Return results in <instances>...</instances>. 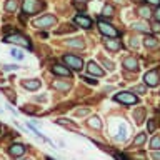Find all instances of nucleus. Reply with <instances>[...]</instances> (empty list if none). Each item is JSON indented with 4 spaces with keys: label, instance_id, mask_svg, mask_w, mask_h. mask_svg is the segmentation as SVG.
I'll return each mask as SVG.
<instances>
[{
    "label": "nucleus",
    "instance_id": "40",
    "mask_svg": "<svg viewBox=\"0 0 160 160\" xmlns=\"http://www.w3.org/2000/svg\"><path fill=\"white\" fill-rule=\"evenodd\" d=\"M7 108L10 110V112H12L13 115H17V112H15V110H13V107H10V105H7Z\"/></svg>",
    "mask_w": 160,
    "mask_h": 160
},
{
    "label": "nucleus",
    "instance_id": "43",
    "mask_svg": "<svg viewBox=\"0 0 160 160\" xmlns=\"http://www.w3.org/2000/svg\"><path fill=\"white\" fill-rule=\"evenodd\" d=\"M20 160H32V158H20Z\"/></svg>",
    "mask_w": 160,
    "mask_h": 160
},
{
    "label": "nucleus",
    "instance_id": "44",
    "mask_svg": "<svg viewBox=\"0 0 160 160\" xmlns=\"http://www.w3.org/2000/svg\"><path fill=\"white\" fill-rule=\"evenodd\" d=\"M47 160H53V158H50V157H47Z\"/></svg>",
    "mask_w": 160,
    "mask_h": 160
},
{
    "label": "nucleus",
    "instance_id": "19",
    "mask_svg": "<svg viewBox=\"0 0 160 160\" xmlns=\"http://www.w3.org/2000/svg\"><path fill=\"white\" fill-rule=\"evenodd\" d=\"M145 142H147V133H145V132L138 133L137 137L133 138V145H135V147H142V145H143Z\"/></svg>",
    "mask_w": 160,
    "mask_h": 160
},
{
    "label": "nucleus",
    "instance_id": "10",
    "mask_svg": "<svg viewBox=\"0 0 160 160\" xmlns=\"http://www.w3.org/2000/svg\"><path fill=\"white\" fill-rule=\"evenodd\" d=\"M87 70H88V73H92V75H95V77H102V75L105 73L102 68L98 67L95 62H88L87 63Z\"/></svg>",
    "mask_w": 160,
    "mask_h": 160
},
{
    "label": "nucleus",
    "instance_id": "30",
    "mask_svg": "<svg viewBox=\"0 0 160 160\" xmlns=\"http://www.w3.org/2000/svg\"><path fill=\"white\" fill-rule=\"evenodd\" d=\"M2 68L8 72V70H17V68H20V67H18V65H12V63H5V65H2Z\"/></svg>",
    "mask_w": 160,
    "mask_h": 160
},
{
    "label": "nucleus",
    "instance_id": "45",
    "mask_svg": "<svg viewBox=\"0 0 160 160\" xmlns=\"http://www.w3.org/2000/svg\"><path fill=\"white\" fill-rule=\"evenodd\" d=\"M0 113H3V110H2V108H0Z\"/></svg>",
    "mask_w": 160,
    "mask_h": 160
},
{
    "label": "nucleus",
    "instance_id": "26",
    "mask_svg": "<svg viewBox=\"0 0 160 160\" xmlns=\"http://www.w3.org/2000/svg\"><path fill=\"white\" fill-rule=\"evenodd\" d=\"M57 123L60 125H65V127H70V128H77V125H75L73 122H70V120H65V118H58Z\"/></svg>",
    "mask_w": 160,
    "mask_h": 160
},
{
    "label": "nucleus",
    "instance_id": "12",
    "mask_svg": "<svg viewBox=\"0 0 160 160\" xmlns=\"http://www.w3.org/2000/svg\"><path fill=\"white\" fill-rule=\"evenodd\" d=\"M22 87L27 88V90H37V88H40V80H37V78L23 80V82H22Z\"/></svg>",
    "mask_w": 160,
    "mask_h": 160
},
{
    "label": "nucleus",
    "instance_id": "27",
    "mask_svg": "<svg viewBox=\"0 0 160 160\" xmlns=\"http://www.w3.org/2000/svg\"><path fill=\"white\" fill-rule=\"evenodd\" d=\"M132 92L133 93H147V85H137V87H133Z\"/></svg>",
    "mask_w": 160,
    "mask_h": 160
},
{
    "label": "nucleus",
    "instance_id": "24",
    "mask_svg": "<svg viewBox=\"0 0 160 160\" xmlns=\"http://www.w3.org/2000/svg\"><path fill=\"white\" fill-rule=\"evenodd\" d=\"M138 15H140V17H143V18H150V17H152V10H150L148 7H140L138 8Z\"/></svg>",
    "mask_w": 160,
    "mask_h": 160
},
{
    "label": "nucleus",
    "instance_id": "22",
    "mask_svg": "<svg viewBox=\"0 0 160 160\" xmlns=\"http://www.w3.org/2000/svg\"><path fill=\"white\" fill-rule=\"evenodd\" d=\"M150 150L152 152H155V150H160V135H155V137H152V140H150Z\"/></svg>",
    "mask_w": 160,
    "mask_h": 160
},
{
    "label": "nucleus",
    "instance_id": "25",
    "mask_svg": "<svg viewBox=\"0 0 160 160\" xmlns=\"http://www.w3.org/2000/svg\"><path fill=\"white\" fill-rule=\"evenodd\" d=\"M10 55H12L13 58H17V60H22L23 58L22 50H18V48H12V50H10Z\"/></svg>",
    "mask_w": 160,
    "mask_h": 160
},
{
    "label": "nucleus",
    "instance_id": "18",
    "mask_svg": "<svg viewBox=\"0 0 160 160\" xmlns=\"http://www.w3.org/2000/svg\"><path fill=\"white\" fill-rule=\"evenodd\" d=\"M125 137H127V127H125V123H120V127H118V135H115V140H120V142H123Z\"/></svg>",
    "mask_w": 160,
    "mask_h": 160
},
{
    "label": "nucleus",
    "instance_id": "11",
    "mask_svg": "<svg viewBox=\"0 0 160 160\" xmlns=\"http://www.w3.org/2000/svg\"><path fill=\"white\" fill-rule=\"evenodd\" d=\"M75 23H77L78 27H82V28H90L92 27V20H90L88 17H83V15H77V17H75Z\"/></svg>",
    "mask_w": 160,
    "mask_h": 160
},
{
    "label": "nucleus",
    "instance_id": "33",
    "mask_svg": "<svg viewBox=\"0 0 160 160\" xmlns=\"http://www.w3.org/2000/svg\"><path fill=\"white\" fill-rule=\"evenodd\" d=\"M3 92L7 93V97H8L10 100H13V102H15V93L12 92V90H8V88H3Z\"/></svg>",
    "mask_w": 160,
    "mask_h": 160
},
{
    "label": "nucleus",
    "instance_id": "15",
    "mask_svg": "<svg viewBox=\"0 0 160 160\" xmlns=\"http://www.w3.org/2000/svg\"><path fill=\"white\" fill-rule=\"evenodd\" d=\"M132 28H135V30H138V32H143V33H148L150 30V25L148 23H145V22H133L132 23Z\"/></svg>",
    "mask_w": 160,
    "mask_h": 160
},
{
    "label": "nucleus",
    "instance_id": "37",
    "mask_svg": "<svg viewBox=\"0 0 160 160\" xmlns=\"http://www.w3.org/2000/svg\"><path fill=\"white\" fill-rule=\"evenodd\" d=\"M150 28H152L153 32H158V30H160V22H155V23H152V25H150Z\"/></svg>",
    "mask_w": 160,
    "mask_h": 160
},
{
    "label": "nucleus",
    "instance_id": "16",
    "mask_svg": "<svg viewBox=\"0 0 160 160\" xmlns=\"http://www.w3.org/2000/svg\"><path fill=\"white\" fill-rule=\"evenodd\" d=\"M67 47H73V48H83L85 47V42L82 38H70L67 40Z\"/></svg>",
    "mask_w": 160,
    "mask_h": 160
},
{
    "label": "nucleus",
    "instance_id": "14",
    "mask_svg": "<svg viewBox=\"0 0 160 160\" xmlns=\"http://www.w3.org/2000/svg\"><path fill=\"white\" fill-rule=\"evenodd\" d=\"M123 68H127V70H138V62H137V58L127 57V58L123 60Z\"/></svg>",
    "mask_w": 160,
    "mask_h": 160
},
{
    "label": "nucleus",
    "instance_id": "36",
    "mask_svg": "<svg viewBox=\"0 0 160 160\" xmlns=\"http://www.w3.org/2000/svg\"><path fill=\"white\" fill-rule=\"evenodd\" d=\"M153 17H155V20H157V22H160V5L157 8H155V12H153Z\"/></svg>",
    "mask_w": 160,
    "mask_h": 160
},
{
    "label": "nucleus",
    "instance_id": "31",
    "mask_svg": "<svg viewBox=\"0 0 160 160\" xmlns=\"http://www.w3.org/2000/svg\"><path fill=\"white\" fill-rule=\"evenodd\" d=\"M80 80H85V82H87V83L97 85V80H95V78H90V77H85V75H83V77H80Z\"/></svg>",
    "mask_w": 160,
    "mask_h": 160
},
{
    "label": "nucleus",
    "instance_id": "13",
    "mask_svg": "<svg viewBox=\"0 0 160 160\" xmlns=\"http://www.w3.org/2000/svg\"><path fill=\"white\" fill-rule=\"evenodd\" d=\"M52 72L57 73V75H62V77H70V70L67 67H63V65H60V63H55L53 65Z\"/></svg>",
    "mask_w": 160,
    "mask_h": 160
},
{
    "label": "nucleus",
    "instance_id": "21",
    "mask_svg": "<svg viewBox=\"0 0 160 160\" xmlns=\"http://www.w3.org/2000/svg\"><path fill=\"white\" fill-rule=\"evenodd\" d=\"M17 8H18L17 0H7V2H5V12H15Z\"/></svg>",
    "mask_w": 160,
    "mask_h": 160
},
{
    "label": "nucleus",
    "instance_id": "5",
    "mask_svg": "<svg viewBox=\"0 0 160 160\" xmlns=\"http://www.w3.org/2000/svg\"><path fill=\"white\" fill-rule=\"evenodd\" d=\"M98 30L102 32L105 37H110V38H117L118 37V30L117 28H113V25H110L107 22H103V20H100L98 22Z\"/></svg>",
    "mask_w": 160,
    "mask_h": 160
},
{
    "label": "nucleus",
    "instance_id": "20",
    "mask_svg": "<svg viewBox=\"0 0 160 160\" xmlns=\"http://www.w3.org/2000/svg\"><path fill=\"white\" fill-rule=\"evenodd\" d=\"M87 123H88V127H92V128H95V130H100V128H102V122H100L98 117H90Z\"/></svg>",
    "mask_w": 160,
    "mask_h": 160
},
{
    "label": "nucleus",
    "instance_id": "17",
    "mask_svg": "<svg viewBox=\"0 0 160 160\" xmlns=\"http://www.w3.org/2000/svg\"><path fill=\"white\" fill-rule=\"evenodd\" d=\"M143 45L147 48H153V47H157L158 45V40L155 38V37H150V35H147V37L143 38Z\"/></svg>",
    "mask_w": 160,
    "mask_h": 160
},
{
    "label": "nucleus",
    "instance_id": "35",
    "mask_svg": "<svg viewBox=\"0 0 160 160\" xmlns=\"http://www.w3.org/2000/svg\"><path fill=\"white\" fill-rule=\"evenodd\" d=\"M113 157L117 160H127V157H125L123 153H118V152H113Z\"/></svg>",
    "mask_w": 160,
    "mask_h": 160
},
{
    "label": "nucleus",
    "instance_id": "9",
    "mask_svg": "<svg viewBox=\"0 0 160 160\" xmlns=\"http://www.w3.org/2000/svg\"><path fill=\"white\" fill-rule=\"evenodd\" d=\"M103 43H105V47H107L108 50H112V52H117V50L122 48V43H120V40H117V38H110V37H107Z\"/></svg>",
    "mask_w": 160,
    "mask_h": 160
},
{
    "label": "nucleus",
    "instance_id": "32",
    "mask_svg": "<svg viewBox=\"0 0 160 160\" xmlns=\"http://www.w3.org/2000/svg\"><path fill=\"white\" fill-rule=\"evenodd\" d=\"M75 113H77L78 117H82V115H87L88 113V108H77V110H75Z\"/></svg>",
    "mask_w": 160,
    "mask_h": 160
},
{
    "label": "nucleus",
    "instance_id": "41",
    "mask_svg": "<svg viewBox=\"0 0 160 160\" xmlns=\"http://www.w3.org/2000/svg\"><path fill=\"white\" fill-rule=\"evenodd\" d=\"M133 2H143V0H133Z\"/></svg>",
    "mask_w": 160,
    "mask_h": 160
},
{
    "label": "nucleus",
    "instance_id": "38",
    "mask_svg": "<svg viewBox=\"0 0 160 160\" xmlns=\"http://www.w3.org/2000/svg\"><path fill=\"white\" fill-rule=\"evenodd\" d=\"M152 158H153V160H160V150H155V152H152Z\"/></svg>",
    "mask_w": 160,
    "mask_h": 160
},
{
    "label": "nucleus",
    "instance_id": "23",
    "mask_svg": "<svg viewBox=\"0 0 160 160\" xmlns=\"http://www.w3.org/2000/svg\"><path fill=\"white\" fill-rule=\"evenodd\" d=\"M53 88H57V90H62V92H67V90L70 88V83L68 82H53Z\"/></svg>",
    "mask_w": 160,
    "mask_h": 160
},
{
    "label": "nucleus",
    "instance_id": "1",
    "mask_svg": "<svg viewBox=\"0 0 160 160\" xmlns=\"http://www.w3.org/2000/svg\"><path fill=\"white\" fill-rule=\"evenodd\" d=\"M3 42L5 43H13V45H18V47H30V40L25 37V35L22 33H18V32H13V33H8V35H5V38H3Z\"/></svg>",
    "mask_w": 160,
    "mask_h": 160
},
{
    "label": "nucleus",
    "instance_id": "3",
    "mask_svg": "<svg viewBox=\"0 0 160 160\" xmlns=\"http://www.w3.org/2000/svg\"><path fill=\"white\" fill-rule=\"evenodd\" d=\"M55 23H57V18H55L53 15H50V13H45L40 18L33 20V25L38 27V28H50V27H53Z\"/></svg>",
    "mask_w": 160,
    "mask_h": 160
},
{
    "label": "nucleus",
    "instance_id": "7",
    "mask_svg": "<svg viewBox=\"0 0 160 160\" xmlns=\"http://www.w3.org/2000/svg\"><path fill=\"white\" fill-rule=\"evenodd\" d=\"M158 72L157 70H150V72H147L143 75V82H145V85L147 87H155V85L158 83Z\"/></svg>",
    "mask_w": 160,
    "mask_h": 160
},
{
    "label": "nucleus",
    "instance_id": "2",
    "mask_svg": "<svg viewBox=\"0 0 160 160\" xmlns=\"http://www.w3.org/2000/svg\"><path fill=\"white\" fill-rule=\"evenodd\" d=\"M115 102H120V103H123V105H135V103H138V98H137V95H135L133 92H120L115 95Z\"/></svg>",
    "mask_w": 160,
    "mask_h": 160
},
{
    "label": "nucleus",
    "instance_id": "46",
    "mask_svg": "<svg viewBox=\"0 0 160 160\" xmlns=\"http://www.w3.org/2000/svg\"><path fill=\"white\" fill-rule=\"evenodd\" d=\"M115 2H122V0H115Z\"/></svg>",
    "mask_w": 160,
    "mask_h": 160
},
{
    "label": "nucleus",
    "instance_id": "42",
    "mask_svg": "<svg viewBox=\"0 0 160 160\" xmlns=\"http://www.w3.org/2000/svg\"><path fill=\"white\" fill-rule=\"evenodd\" d=\"M77 2H87V0H77Z\"/></svg>",
    "mask_w": 160,
    "mask_h": 160
},
{
    "label": "nucleus",
    "instance_id": "6",
    "mask_svg": "<svg viewBox=\"0 0 160 160\" xmlns=\"http://www.w3.org/2000/svg\"><path fill=\"white\" fill-rule=\"evenodd\" d=\"M63 62L67 63V67L73 68V70H80L83 67V60L80 57H77V55H72V53L63 55Z\"/></svg>",
    "mask_w": 160,
    "mask_h": 160
},
{
    "label": "nucleus",
    "instance_id": "39",
    "mask_svg": "<svg viewBox=\"0 0 160 160\" xmlns=\"http://www.w3.org/2000/svg\"><path fill=\"white\" fill-rule=\"evenodd\" d=\"M148 3H152V5H158L160 3V0H147Z\"/></svg>",
    "mask_w": 160,
    "mask_h": 160
},
{
    "label": "nucleus",
    "instance_id": "4",
    "mask_svg": "<svg viewBox=\"0 0 160 160\" xmlns=\"http://www.w3.org/2000/svg\"><path fill=\"white\" fill-rule=\"evenodd\" d=\"M42 7H43V3L40 0H23V3H22V8L27 15H33V13L40 12Z\"/></svg>",
    "mask_w": 160,
    "mask_h": 160
},
{
    "label": "nucleus",
    "instance_id": "29",
    "mask_svg": "<svg viewBox=\"0 0 160 160\" xmlns=\"http://www.w3.org/2000/svg\"><path fill=\"white\" fill-rule=\"evenodd\" d=\"M113 12H115V10H113L112 5H105V7H103V15H107V17H112Z\"/></svg>",
    "mask_w": 160,
    "mask_h": 160
},
{
    "label": "nucleus",
    "instance_id": "8",
    "mask_svg": "<svg viewBox=\"0 0 160 160\" xmlns=\"http://www.w3.org/2000/svg\"><path fill=\"white\" fill-rule=\"evenodd\" d=\"M25 150H27V147H25L23 143H12L8 148V153L12 155V157H22V155L25 153Z\"/></svg>",
    "mask_w": 160,
    "mask_h": 160
},
{
    "label": "nucleus",
    "instance_id": "28",
    "mask_svg": "<svg viewBox=\"0 0 160 160\" xmlns=\"http://www.w3.org/2000/svg\"><path fill=\"white\" fill-rule=\"evenodd\" d=\"M155 128H157V123H155V120H147V130H148V133L155 132Z\"/></svg>",
    "mask_w": 160,
    "mask_h": 160
},
{
    "label": "nucleus",
    "instance_id": "34",
    "mask_svg": "<svg viewBox=\"0 0 160 160\" xmlns=\"http://www.w3.org/2000/svg\"><path fill=\"white\" fill-rule=\"evenodd\" d=\"M102 62H103V65H105V67H107L108 70H112V68H113V63L110 62V60H107V58H103Z\"/></svg>",
    "mask_w": 160,
    "mask_h": 160
}]
</instances>
